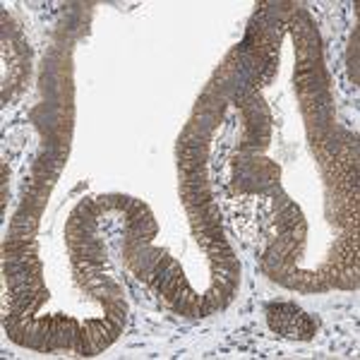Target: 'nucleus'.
<instances>
[{
	"label": "nucleus",
	"instance_id": "f257e3e1",
	"mask_svg": "<svg viewBox=\"0 0 360 360\" xmlns=\"http://www.w3.org/2000/svg\"><path fill=\"white\" fill-rule=\"evenodd\" d=\"M266 319H269V327L274 332L283 334L286 339H298V341H310L317 332V324L305 315L303 310H298L295 305L278 303L271 305L266 310Z\"/></svg>",
	"mask_w": 360,
	"mask_h": 360
}]
</instances>
